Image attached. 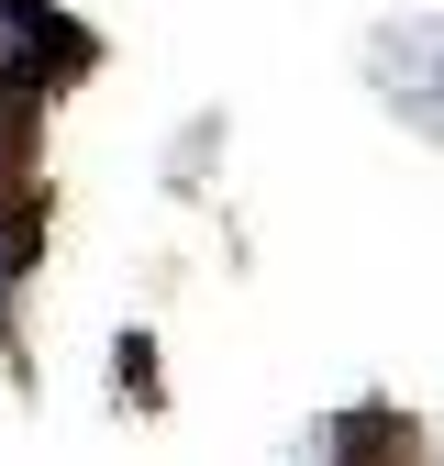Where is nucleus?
Wrapping results in <instances>:
<instances>
[{
	"label": "nucleus",
	"mask_w": 444,
	"mask_h": 466,
	"mask_svg": "<svg viewBox=\"0 0 444 466\" xmlns=\"http://www.w3.org/2000/svg\"><path fill=\"white\" fill-rule=\"evenodd\" d=\"M367 78H378V100L400 111L411 134H433V145H444V12L388 23V34L367 45Z\"/></svg>",
	"instance_id": "nucleus-2"
},
{
	"label": "nucleus",
	"mask_w": 444,
	"mask_h": 466,
	"mask_svg": "<svg viewBox=\"0 0 444 466\" xmlns=\"http://www.w3.org/2000/svg\"><path fill=\"white\" fill-rule=\"evenodd\" d=\"M89 56H100V45L56 12V0H0V100H45V89H67Z\"/></svg>",
	"instance_id": "nucleus-1"
},
{
	"label": "nucleus",
	"mask_w": 444,
	"mask_h": 466,
	"mask_svg": "<svg viewBox=\"0 0 444 466\" xmlns=\"http://www.w3.org/2000/svg\"><path fill=\"white\" fill-rule=\"evenodd\" d=\"M0 156H12V100H0Z\"/></svg>",
	"instance_id": "nucleus-4"
},
{
	"label": "nucleus",
	"mask_w": 444,
	"mask_h": 466,
	"mask_svg": "<svg viewBox=\"0 0 444 466\" xmlns=\"http://www.w3.org/2000/svg\"><path fill=\"white\" fill-rule=\"evenodd\" d=\"M34 256H45V222H34V200H23L12 178H0V333H12V300H23Z\"/></svg>",
	"instance_id": "nucleus-3"
}]
</instances>
